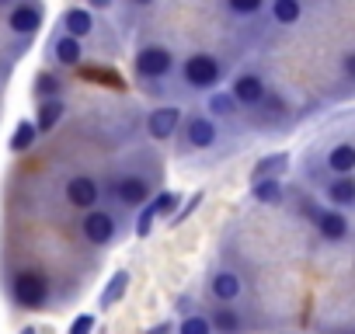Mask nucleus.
Instances as JSON below:
<instances>
[{"instance_id":"nucleus-1","label":"nucleus","mask_w":355,"mask_h":334,"mask_svg":"<svg viewBox=\"0 0 355 334\" xmlns=\"http://www.w3.org/2000/svg\"><path fill=\"white\" fill-rule=\"evenodd\" d=\"M11 299L21 310H46L53 299V285L42 272H18L11 279Z\"/></svg>"},{"instance_id":"nucleus-2","label":"nucleus","mask_w":355,"mask_h":334,"mask_svg":"<svg viewBox=\"0 0 355 334\" xmlns=\"http://www.w3.org/2000/svg\"><path fill=\"white\" fill-rule=\"evenodd\" d=\"M182 77H185V84L196 87V91H213V87L223 80V63H220L213 53H192V56H185V63H182Z\"/></svg>"},{"instance_id":"nucleus-3","label":"nucleus","mask_w":355,"mask_h":334,"mask_svg":"<svg viewBox=\"0 0 355 334\" xmlns=\"http://www.w3.org/2000/svg\"><path fill=\"white\" fill-rule=\"evenodd\" d=\"M132 73L143 80H167L174 73V53L167 46H143L132 56Z\"/></svg>"},{"instance_id":"nucleus-4","label":"nucleus","mask_w":355,"mask_h":334,"mask_svg":"<svg viewBox=\"0 0 355 334\" xmlns=\"http://www.w3.org/2000/svg\"><path fill=\"white\" fill-rule=\"evenodd\" d=\"M80 234H84V240H87V244L105 247V244H112V240H115L119 223H115V216H112L108 209H87V213L80 216Z\"/></svg>"},{"instance_id":"nucleus-5","label":"nucleus","mask_w":355,"mask_h":334,"mask_svg":"<svg viewBox=\"0 0 355 334\" xmlns=\"http://www.w3.org/2000/svg\"><path fill=\"white\" fill-rule=\"evenodd\" d=\"M63 195H67V202H70L73 209H80V213L98 209V202H101V188H98V182H94L91 175H70L67 185H63Z\"/></svg>"},{"instance_id":"nucleus-6","label":"nucleus","mask_w":355,"mask_h":334,"mask_svg":"<svg viewBox=\"0 0 355 334\" xmlns=\"http://www.w3.org/2000/svg\"><path fill=\"white\" fill-rule=\"evenodd\" d=\"M112 195L125 209H143L150 202V182L143 175H122V178L112 182Z\"/></svg>"},{"instance_id":"nucleus-7","label":"nucleus","mask_w":355,"mask_h":334,"mask_svg":"<svg viewBox=\"0 0 355 334\" xmlns=\"http://www.w3.org/2000/svg\"><path fill=\"white\" fill-rule=\"evenodd\" d=\"M182 132H185V143L192 150H209L220 139V125H216L213 115H189V118H182Z\"/></svg>"},{"instance_id":"nucleus-8","label":"nucleus","mask_w":355,"mask_h":334,"mask_svg":"<svg viewBox=\"0 0 355 334\" xmlns=\"http://www.w3.org/2000/svg\"><path fill=\"white\" fill-rule=\"evenodd\" d=\"M8 28L15 35H35L42 28V4H35V0H18V4H11L8 11Z\"/></svg>"},{"instance_id":"nucleus-9","label":"nucleus","mask_w":355,"mask_h":334,"mask_svg":"<svg viewBox=\"0 0 355 334\" xmlns=\"http://www.w3.org/2000/svg\"><path fill=\"white\" fill-rule=\"evenodd\" d=\"M265 94H268L265 80H261L258 73H251V70L237 73L234 84H230V98L237 101V108H258V105L265 101Z\"/></svg>"},{"instance_id":"nucleus-10","label":"nucleus","mask_w":355,"mask_h":334,"mask_svg":"<svg viewBox=\"0 0 355 334\" xmlns=\"http://www.w3.org/2000/svg\"><path fill=\"white\" fill-rule=\"evenodd\" d=\"M182 108L178 105H160V108H153L150 115H146V132H150V139H171L174 132H178V125H182Z\"/></svg>"},{"instance_id":"nucleus-11","label":"nucleus","mask_w":355,"mask_h":334,"mask_svg":"<svg viewBox=\"0 0 355 334\" xmlns=\"http://www.w3.org/2000/svg\"><path fill=\"white\" fill-rule=\"evenodd\" d=\"M241 292H244V282H241L237 272L220 268V272L209 275V296H213L216 303H234V299H241Z\"/></svg>"},{"instance_id":"nucleus-12","label":"nucleus","mask_w":355,"mask_h":334,"mask_svg":"<svg viewBox=\"0 0 355 334\" xmlns=\"http://www.w3.org/2000/svg\"><path fill=\"white\" fill-rule=\"evenodd\" d=\"M60 28H63V35L84 42V39L94 32V15H91L87 8H67L63 18H60Z\"/></svg>"},{"instance_id":"nucleus-13","label":"nucleus","mask_w":355,"mask_h":334,"mask_svg":"<svg viewBox=\"0 0 355 334\" xmlns=\"http://www.w3.org/2000/svg\"><path fill=\"white\" fill-rule=\"evenodd\" d=\"M313 223H317V234L324 237V240H345L348 237V220H345V213H338V209H317L313 213Z\"/></svg>"},{"instance_id":"nucleus-14","label":"nucleus","mask_w":355,"mask_h":334,"mask_svg":"<svg viewBox=\"0 0 355 334\" xmlns=\"http://www.w3.org/2000/svg\"><path fill=\"white\" fill-rule=\"evenodd\" d=\"M209 327H213V334H244V313L230 303H220L209 313Z\"/></svg>"},{"instance_id":"nucleus-15","label":"nucleus","mask_w":355,"mask_h":334,"mask_svg":"<svg viewBox=\"0 0 355 334\" xmlns=\"http://www.w3.org/2000/svg\"><path fill=\"white\" fill-rule=\"evenodd\" d=\"M49 53H53V60H56L60 67H77V63L84 60V42L60 32V35L49 42Z\"/></svg>"},{"instance_id":"nucleus-16","label":"nucleus","mask_w":355,"mask_h":334,"mask_svg":"<svg viewBox=\"0 0 355 334\" xmlns=\"http://www.w3.org/2000/svg\"><path fill=\"white\" fill-rule=\"evenodd\" d=\"M63 112H67V105H63V98H53V101H39V108H35V132L42 136V132H53L60 122H63Z\"/></svg>"},{"instance_id":"nucleus-17","label":"nucleus","mask_w":355,"mask_h":334,"mask_svg":"<svg viewBox=\"0 0 355 334\" xmlns=\"http://www.w3.org/2000/svg\"><path fill=\"white\" fill-rule=\"evenodd\" d=\"M327 171L338 178H348L355 171V146L352 143H338L327 150Z\"/></svg>"},{"instance_id":"nucleus-18","label":"nucleus","mask_w":355,"mask_h":334,"mask_svg":"<svg viewBox=\"0 0 355 334\" xmlns=\"http://www.w3.org/2000/svg\"><path fill=\"white\" fill-rule=\"evenodd\" d=\"M251 195H254V202H261V206H279L286 192H282V182H279V178H261V182L251 185Z\"/></svg>"},{"instance_id":"nucleus-19","label":"nucleus","mask_w":355,"mask_h":334,"mask_svg":"<svg viewBox=\"0 0 355 334\" xmlns=\"http://www.w3.org/2000/svg\"><path fill=\"white\" fill-rule=\"evenodd\" d=\"M327 199L334 202V206H355V178L348 175V178H334L331 185H327Z\"/></svg>"},{"instance_id":"nucleus-20","label":"nucleus","mask_w":355,"mask_h":334,"mask_svg":"<svg viewBox=\"0 0 355 334\" xmlns=\"http://www.w3.org/2000/svg\"><path fill=\"white\" fill-rule=\"evenodd\" d=\"M272 18L275 25H296L303 18V4L300 0H272Z\"/></svg>"},{"instance_id":"nucleus-21","label":"nucleus","mask_w":355,"mask_h":334,"mask_svg":"<svg viewBox=\"0 0 355 334\" xmlns=\"http://www.w3.org/2000/svg\"><path fill=\"white\" fill-rule=\"evenodd\" d=\"M125 289H129V272L122 268V272H115V275L108 279V285H105V292H101V306H105V310L115 306V303L125 296Z\"/></svg>"},{"instance_id":"nucleus-22","label":"nucleus","mask_w":355,"mask_h":334,"mask_svg":"<svg viewBox=\"0 0 355 334\" xmlns=\"http://www.w3.org/2000/svg\"><path fill=\"white\" fill-rule=\"evenodd\" d=\"M35 139H39V132H35V122L21 118V122L15 125V136H11V150H15V153H21V150H32V146H35Z\"/></svg>"},{"instance_id":"nucleus-23","label":"nucleus","mask_w":355,"mask_h":334,"mask_svg":"<svg viewBox=\"0 0 355 334\" xmlns=\"http://www.w3.org/2000/svg\"><path fill=\"white\" fill-rule=\"evenodd\" d=\"M286 164H289V153H272V157H261L251 178H254V182H261V178H275Z\"/></svg>"},{"instance_id":"nucleus-24","label":"nucleus","mask_w":355,"mask_h":334,"mask_svg":"<svg viewBox=\"0 0 355 334\" xmlns=\"http://www.w3.org/2000/svg\"><path fill=\"white\" fill-rule=\"evenodd\" d=\"M206 105H209V112H213L216 118H234V115H237V101L230 98V91H213Z\"/></svg>"},{"instance_id":"nucleus-25","label":"nucleus","mask_w":355,"mask_h":334,"mask_svg":"<svg viewBox=\"0 0 355 334\" xmlns=\"http://www.w3.org/2000/svg\"><path fill=\"white\" fill-rule=\"evenodd\" d=\"M178 202H182V195H178V192H160V195H153L146 202V209L153 216H174L178 213Z\"/></svg>"},{"instance_id":"nucleus-26","label":"nucleus","mask_w":355,"mask_h":334,"mask_svg":"<svg viewBox=\"0 0 355 334\" xmlns=\"http://www.w3.org/2000/svg\"><path fill=\"white\" fill-rule=\"evenodd\" d=\"M60 91H63L60 77H53V73H39L35 77V98L39 101H53V98H60Z\"/></svg>"},{"instance_id":"nucleus-27","label":"nucleus","mask_w":355,"mask_h":334,"mask_svg":"<svg viewBox=\"0 0 355 334\" xmlns=\"http://www.w3.org/2000/svg\"><path fill=\"white\" fill-rule=\"evenodd\" d=\"M178 334H213L206 313H185V320L178 324Z\"/></svg>"},{"instance_id":"nucleus-28","label":"nucleus","mask_w":355,"mask_h":334,"mask_svg":"<svg viewBox=\"0 0 355 334\" xmlns=\"http://www.w3.org/2000/svg\"><path fill=\"white\" fill-rule=\"evenodd\" d=\"M265 8V0H227V11L237 18H254Z\"/></svg>"},{"instance_id":"nucleus-29","label":"nucleus","mask_w":355,"mask_h":334,"mask_svg":"<svg viewBox=\"0 0 355 334\" xmlns=\"http://www.w3.org/2000/svg\"><path fill=\"white\" fill-rule=\"evenodd\" d=\"M199 206H202V192H196V195H192V199H189V202H185L182 209H178V213L171 216V220H174V223H182V220H185V216H192V213H196Z\"/></svg>"},{"instance_id":"nucleus-30","label":"nucleus","mask_w":355,"mask_h":334,"mask_svg":"<svg viewBox=\"0 0 355 334\" xmlns=\"http://www.w3.org/2000/svg\"><path fill=\"white\" fill-rule=\"evenodd\" d=\"M94 331V317L91 313H80L73 324H70V334H91Z\"/></svg>"},{"instance_id":"nucleus-31","label":"nucleus","mask_w":355,"mask_h":334,"mask_svg":"<svg viewBox=\"0 0 355 334\" xmlns=\"http://www.w3.org/2000/svg\"><path fill=\"white\" fill-rule=\"evenodd\" d=\"M112 4H115V0H84L87 11H112Z\"/></svg>"},{"instance_id":"nucleus-32","label":"nucleus","mask_w":355,"mask_h":334,"mask_svg":"<svg viewBox=\"0 0 355 334\" xmlns=\"http://www.w3.org/2000/svg\"><path fill=\"white\" fill-rule=\"evenodd\" d=\"M341 67H345V73H348V77H355V53H345Z\"/></svg>"},{"instance_id":"nucleus-33","label":"nucleus","mask_w":355,"mask_h":334,"mask_svg":"<svg viewBox=\"0 0 355 334\" xmlns=\"http://www.w3.org/2000/svg\"><path fill=\"white\" fill-rule=\"evenodd\" d=\"M171 331H174V327H171V324L164 320V324H157V327H150L146 334H171Z\"/></svg>"},{"instance_id":"nucleus-34","label":"nucleus","mask_w":355,"mask_h":334,"mask_svg":"<svg viewBox=\"0 0 355 334\" xmlns=\"http://www.w3.org/2000/svg\"><path fill=\"white\" fill-rule=\"evenodd\" d=\"M129 4H132V8H150L153 0H129Z\"/></svg>"},{"instance_id":"nucleus-35","label":"nucleus","mask_w":355,"mask_h":334,"mask_svg":"<svg viewBox=\"0 0 355 334\" xmlns=\"http://www.w3.org/2000/svg\"><path fill=\"white\" fill-rule=\"evenodd\" d=\"M4 4H11V0H0V8H4Z\"/></svg>"},{"instance_id":"nucleus-36","label":"nucleus","mask_w":355,"mask_h":334,"mask_svg":"<svg viewBox=\"0 0 355 334\" xmlns=\"http://www.w3.org/2000/svg\"><path fill=\"white\" fill-rule=\"evenodd\" d=\"M35 4H39V0H35Z\"/></svg>"}]
</instances>
